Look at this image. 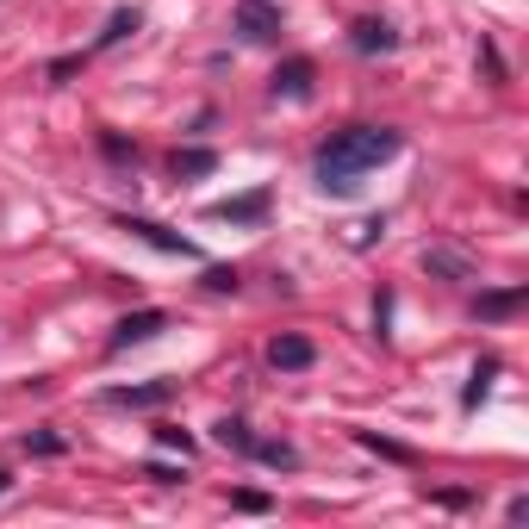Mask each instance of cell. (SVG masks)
<instances>
[{
	"label": "cell",
	"instance_id": "1",
	"mask_svg": "<svg viewBox=\"0 0 529 529\" xmlns=\"http://www.w3.org/2000/svg\"><path fill=\"white\" fill-rule=\"evenodd\" d=\"M405 150V131H393V125H343L330 144L318 150V162H312V175H318V187L324 193H355L361 187V175H374L380 162H393Z\"/></svg>",
	"mask_w": 529,
	"mask_h": 529
},
{
	"label": "cell",
	"instance_id": "2",
	"mask_svg": "<svg viewBox=\"0 0 529 529\" xmlns=\"http://www.w3.org/2000/svg\"><path fill=\"white\" fill-rule=\"evenodd\" d=\"M175 393H181L175 380H144V386H113L106 405H113V411H156V405H169Z\"/></svg>",
	"mask_w": 529,
	"mask_h": 529
},
{
	"label": "cell",
	"instance_id": "3",
	"mask_svg": "<svg viewBox=\"0 0 529 529\" xmlns=\"http://www.w3.org/2000/svg\"><path fill=\"white\" fill-rule=\"evenodd\" d=\"M237 32L249 44H274L281 38V7H268V0H237Z\"/></svg>",
	"mask_w": 529,
	"mask_h": 529
},
{
	"label": "cell",
	"instance_id": "4",
	"mask_svg": "<svg viewBox=\"0 0 529 529\" xmlns=\"http://www.w3.org/2000/svg\"><path fill=\"white\" fill-rule=\"evenodd\" d=\"M125 231H131V237H144L150 249H162V256H187V262L200 256V243H187L181 231H169V225H156V218H125Z\"/></svg>",
	"mask_w": 529,
	"mask_h": 529
},
{
	"label": "cell",
	"instance_id": "5",
	"mask_svg": "<svg viewBox=\"0 0 529 529\" xmlns=\"http://www.w3.org/2000/svg\"><path fill=\"white\" fill-rule=\"evenodd\" d=\"M312 361H318V349H312V337H299V330L268 343V368H281V374H305Z\"/></svg>",
	"mask_w": 529,
	"mask_h": 529
},
{
	"label": "cell",
	"instance_id": "6",
	"mask_svg": "<svg viewBox=\"0 0 529 529\" xmlns=\"http://www.w3.org/2000/svg\"><path fill=\"white\" fill-rule=\"evenodd\" d=\"M312 81H318L312 57H287L281 69H274V100H312Z\"/></svg>",
	"mask_w": 529,
	"mask_h": 529
},
{
	"label": "cell",
	"instance_id": "7",
	"mask_svg": "<svg viewBox=\"0 0 529 529\" xmlns=\"http://www.w3.org/2000/svg\"><path fill=\"white\" fill-rule=\"evenodd\" d=\"M206 218H218V225H262L268 193L256 187V193H237V200H218V206H206Z\"/></svg>",
	"mask_w": 529,
	"mask_h": 529
},
{
	"label": "cell",
	"instance_id": "8",
	"mask_svg": "<svg viewBox=\"0 0 529 529\" xmlns=\"http://www.w3.org/2000/svg\"><path fill=\"white\" fill-rule=\"evenodd\" d=\"M162 330H169V312H131V318H119V330H113V343H106V349L150 343V337H162Z\"/></svg>",
	"mask_w": 529,
	"mask_h": 529
},
{
	"label": "cell",
	"instance_id": "9",
	"mask_svg": "<svg viewBox=\"0 0 529 529\" xmlns=\"http://www.w3.org/2000/svg\"><path fill=\"white\" fill-rule=\"evenodd\" d=\"M349 44L361 50V57H386V50H399V32L386 19H355L349 25Z\"/></svg>",
	"mask_w": 529,
	"mask_h": 529
},
{
	"label": "cell",
	"instance_id": "10",
	"mask_svg": "<svg viewBox=\"0 0 529 529\" xmlns=\"http://www.w3.org/2000/svg\"><path fill=\"white\" fill-rule=\"evenodd\" d=\"M212 436H218V449H231V455H249V449H256V430H249L243 417H218Z\"/></svg>",
	"mask_w": 529,
	"mask_h": 529
},
{
	"label": "cell",
	"instance_id": "11",
	"mask_svg": "<svg viewBox=\"0 0 529 529\" xmlns=\"http://www.w3.org/2000/svg\"><path fill=\"white\" fill-rule=\"evenodd\" d=\"M529 299V287H505V293H480V305H473V312L480 318H511L517 305Z\"/></svg>",
	"mask_w": 529,
	"mask_h": 529
},
{
	"label": "cell",
	"instance_id": "12",
	"mask_svg": "<svg viewBox=\"0 0 529 529\" xmlns=\"http://www.w3.org/2000/svg\"><path fill=\"white\" fill-rule=\"evenodd\" d=\"M169 169L181 175V181H193V175H212L218 169V150H175V162Z\"/></svg>",
	"mask_w": 529,
	"mask_h": 529
},
{
	"label": "cell",
	"instance_id": "13",
	"mask_svg": "<svg viewBox=\"0 0 529 529\" xmlns=\"http://www.w3.org/2000/svg\"><path fill=\"white\" fill-rule=\"evenodd\" d=\"M137 25H144V19H137V13H131V7H119V13H113V19H106V32H100V38H94V50H113V44H125V38H131V32H137Z\"/></svg>",
	"mask_w": 529,
	"mask_h": 529
},
{
	"label": "cell",
	"instance_id": "14",
	"mask_svg": "<svg viewBox=\"0 0 529 529\" xmlns=\"http://www.w3.org/2000/svg\"><path fill=\"white\" fill-rule=\"evenodd\" d=\"M249 455L268 461V467H281V473H293V467H299V449H293V442H262V436H256V449H249Z\"/></svg>",
	"mask_w": 529,
	"mask_h": 529
},
{
	"label": "cell",
	"instance_id": "15",
	"mask_svg": "<svg viewBox=\"0 0 529 529\" xmlns=\"http://www.w3.org/2000/svg\"><path fill=\"white\" fill-rule=\"evenodd\" d=\"M492 374H498V361L486 355V361H473V374H467V393H461V405L473 411V405H480L486 399V386H492Z\"/></svg>",
	"mask_w": 529,
	"mask_h": 529
},
{
	"label": "cell",
	"instance_id": "16",
	"mask_svg": "<svg viewBox=\"0 0 529 529\" xmlns=\"http://www.w3.org/2000/svg\"><path fill=\"white\" fill-rule=\"evenodd\" d=\"M424 268H430V274H449V281H467V262L449 256V249H424Z\"/></svg>",
	"mask_w": 529,
	"mask_h": 529
},
{
	"label": "cell",
	"instance_id": "17",
	"mask_svg": "<svg viewBox=\"0 0 529 529\" xmlns=\"http://www.w3.org/2000/svg\"><path fill=\"white\" fill-rule=\"evenodd\" d=\"M156 442H162V449H181V461L193 455V436H187V430H175V424H156Z\"/></svg>",
	"mask_w": 529,
	"mask_h": 529
},
{
	"label": "cell",
	"instance_id": "18",
	"mask_svg": "<svg viewBox=\"0 0 529 529\" xmlns=\"http://www.w3.org/2000/svg\"><path fill=\"white\" fill-rule=\"evenodd\" d=\"M231 505H237L243 517H262V511H268V492H231Z\"/></svg>",
	"mask_w": 529,
	"mask_h": 529
},
{
	"label": "cell",
	"instance_id": "19",
	"mask_svg": "<svg viewBox=\"0 0 529 529\" xmlns=\"http://www.w3.org/2000/svg\"><path fill=\"white\" fill-rule=\"evenodd\" d=\"M206 293H237V268H206Z\"/></svg>",
	"mask_w": 529,
	"mask_h": 529
},
{
	"label": "cell",
	"instance_id": "20",
	"mask_svg": "<svg viewBox=\"0 0 529 529\" xmlns=\"http://www.w3.org/2000/svg\"><path fill=\"white\" fill-rule=\"evenodd\" d=\"M25 449H32V455H63V436H50V430H38V436H25Z\"/></svg>",
	"mask_w": 529,
	"mask_h": 529
},
{
	"label": "cell",
	"instance_id": "21",
	"mask_svg": "<svg viewBox=\"0 0 529 529\" xmlns=\"http://www.w3.org/2000/svg\"><path fill=\"white\" fill-rule=\"evenodd\" d=\"M361 442H368V449H374V455H386V461H411V455L399 449V442H380V436H368V430H361Z\"/></svg>",
	"mask_w": 529,
	"mask_h": 529
},
{
	"label": "cell",
	"instance_id": "22",
	"mask_svg": "<svg viewBox=\"0 0 529 529\" xmlns=\"http://www.w3.org/2000/svg\"><path fill=\"white\" fill-rule=\"evenodd\" d=\"M144 480H156V486H175V480H181V467H162V461H150V467H144Z\"/></svg>",
	"mask_w": 529,
	"mask_h": 529
},
{
	"label": "cell",
	"instance_id": "23",
	"mask_svg": "<svg viewBox=\"0 0 529 529\" xmlns=\"http://www.w3.org/2000/svg\"><path fill=\"white\" fill-rule=\"evenodd\" d=\"M0 492H7V473H0Z\"/></svg>",
	"mask_w": 529,
	"mask_h": 529
}]
</instances>
